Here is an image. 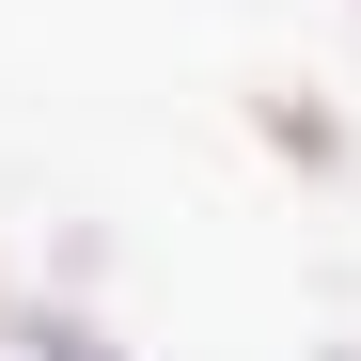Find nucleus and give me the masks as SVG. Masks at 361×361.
<instances>
[{
	"label": "nucleus",
	"mask_w": 361,
	"mask_h": 361,
	"mask_svg": "<svg viewBox=\"0 0 361 361\" xmlns=\"http://www.w3.org/2000/svg\"><path fill=\"white\" fill-rule=\"evenodd\" d=\"M0 361H110V345H79L63 314H0Z\"/></svg>",
	"instance_id": "1"
}]
</instances>
